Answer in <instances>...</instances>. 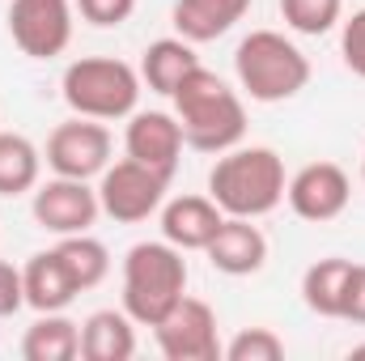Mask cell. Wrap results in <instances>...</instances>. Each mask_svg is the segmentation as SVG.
Returning a JSON list of instances; mask_svg holds the SVG:
<instances>
[{"instance_id": "cell-1", "label": "cell", "mask_w": 365, "mask_h": 361, "mask_svg": "<svg viewBox=\"0 0 365 361\" xmlns=\"http://www.w3.org/2000/svg\"><path fill=\"white\" fill-rule=\"evenodd\" d=\"M284 162L268 145H234L208 171V195L225 217H268L284 200Z\"/></svg>"}, {"instance_id": "cell-2", "label": "cell", "mask_w": 365, "mask_h": 361, "mask_svg": "<svg viewBox=\"0 0 365 361\" xmlns=\"http://www.w3.org/2000/svg\"><path fill=\"white\" fill-rule=\"evenodd\" d=\"M175 98V119L182 128V141L200 153H225L234 145H242L247 136V106L242 98L230 90L217 73H208L204 64L182 81Z\"/></svg>"}, {"instance_id": "cell-3", "label": "cell", "mask_w": 365, "mask_h": 361, "mask_svg": "<svg viewBox=\"0 0 365 361\" xmlns=\"http://www.w3.org/2000/svg\"><path fill=\"white\" fill-rule=\"evenodd\" d=\"M187 293V260L175 243H136L123 255V310L136 327H158Z\"/></svg>"}, {"instance_id": "cell-4", "label": "cell", "mask_w": 365, "mask_h": 361, "mask_svg": "<svg viewBox=\"0 0 365 361\" xmlns=\"http://www.w3.org/2000/svg\"><path fill=\"white\" fill-rule=\"evenodd\" d=\"M238 86L255 102H289L310 86V60L276 30H251L234 51Z\"/></svg>"}, {"instance_id": "cell-5", "label": "cell", "mask_w": 365, "mask_h": 361, "mask_svg": "<svg viewBox=\"0 0 365 361\" xmlns=\"http://www.w3.org/2000/svg\"><path fill=\"white\" fill-rule=\"evenodd\" d=\"M64 102L86 119H128L140 102V73L115 56H86L64 68Z\"/></svg>"}, {"instance_id": "cell-6", "label": "cell", "mask_w": 365, "mask_h": 361, "mask_svg": "<svg viewBox=\"0 0 365 361\" xmlns=\"http://www.w3.org/2000/svg\"><path fill=\"white\" fill-rule=\"evenodd\" d=\"M166 187L170 179L140 166L136 158H123L115 166L102 171V183H98V204L110 221L119 225H136V221H149L162 204H166Z\"/></svg>"}, {"instance_id": "cell-7", "label": "cell", "mask_w": 365, "mask_h": 361, "mask_svg": "<svg viewBox=\"0 0 365 361\" xmlns=\"http://www.w3.org/2000/svg\"><path fill=\"white\" fill-rule=\"evenodd\" d=\"M9 34L30 60H56L73 43V4L68 0H13Z\"/></svg>"}, {"instance_id": "cell-8", "label": "cell", "mask_w": 365, "mask_h": 361, "mask_svg": "<svg viewBox=\"0 0 365 361\" xmlns=\"http://www.w3.org/2000/svg\"><path fill=\"white\" fill-rule=\"evenodd\" d=\"M158 336V349L166 361H217L225 353L221 336H217V315L208 302L200 298H187L153 327Z\"/></svg>"}, {"instance_id": "cell-9", "label": "cell", "mask_w": 365, "mask_h": 361, "mask_svg": "<svg viewBox=\"0 0 365 361\" xmlns=\"http://www.w3.org/2000/svg\"><path fill=\"white\" fill-rule=\"evenodd\" d=\"M47 166L64 179H93L110 166V132L102 119H68L47 136Z\"/></svg>"}, {"instance_id": "cell-10", "label": "cell", "mask_w": 365, "mask_h": 361, "mask_svg": "<svg viewBox=\"0 0 365 361\" xmlns=\"http://www.w3.org/2000/svg\"><path fill=\"white\" fill-rule=\"evenodd\" d=\"M98 213H102V204H98V187H90V179H64V175H56L51 183L34 187V221L43 230H51L56 238H64V234H90Z\"/></svg>"}, {"instance_id": "cell-11", "label": "cell", "mask_w": 365, "mask_h": 361, "mask_svg": "<svg viewBox=\"0 0 365 361\" xmlns=\"http://www.w3.org/2000/svg\"><path fill=\"white\" fill-rule=\"evenodd\" d=\"M349 195H353V183L344 175V166H336V162H310V166H302L289 179V187H284L289 208L302 221H314V225L336 221L349 208Z\"/></svg>"}, {"instance_id": "cell-12", "label": "cell", "mask_w": 365, "mask_h": 361, "mask_svg": "<svg viewBox=\"0 0 365 361\" xmlns=\"http://www.w3.org/2000/svg\"><path fill=\"white\" fill-rule=\"evenodd\" d=\"M182 128L175 115L166 111H132L128 115V132H123V149L128 158H136L140 166L175 179L179 171V158H182Z\"/></svg>"}, {"instance_id": "cell-13", "label": "cell", "mask_w": 365, "mask_h": 361, "mask_svg": "<svg viewBox=\"0 0 365 361\" xmlns=\"http://www.w3.org/2000/svg\"><path fill=\"white\" fill-rule=\"evenodd\" d=\"M208 264L225 276H255L268 264V238L251 217H225L212 243L204 247Z\"/></svg>"}, {"instance_id": "cell-14", "label": "cell", "mask_w": 365, "mask_h": 361, "mask_svg": "<svg viewBox=\"0 0 365 361\" xmlns=\"http://www.w3.org/2000/svg\"><path fill=\"white\" fill-rule=\"evenodd\" d=\"M221 221L225 213L217 208L212 195H179L162 208V238L175 243L179 251H204L221 230Z\"/></svg>"}, {"instance_id": "cell-15", "label": "cell", "mask_w": 365, "mask_h": 361, "mask_svg": "<svg viewBox=\"0 0 365 361\" xmlns=\"http://www.w3.org/2000/svg\"><path fill=\"white\" fill-rule=\"evenodd\" d=\"M21 285H26V306H34L38 315H51V310L73 306V298L81 293L77 280L68 276V268H64V260H60L56 247H51V251H38V255L26 260V268H21Z\"/></svg>"}, {"instance_id": "cell-16", "label": "cell", "mask_w": 365, "mask_h": 361, "mask_svg": "<svg viewBox=\"0 0 365 361\" xmlns=\"http://www.w3.org/2000/svg\"><path fill=\"white\" fill-rule=\"evenodd\" d=\"M251 13V0H175V30L187 43H212Z\"/></svg>"}, {"instance_id": "cell-17", "label": "cell", "mask_w": 365, "mask_h": 361, "mask_svg": "<svg viewBox=\"0 0 365 361\" xmlns=\"http://www.w3.org/2000/svg\"><path fill=\"white\" fill-rule=\"evenodd\" d=\"M86 361H132L136 357V319L128 310H93L81 323Z\"/></svg>"}, {"instance_id": "cell-18", "label": "cell", "mask_w": 365, "mask_h": 361, "mask_svg": "<svg viewBox=\"0 0 365 361\" xmlns=\"http://www.w3.org/2000/svg\"><path fill=\"white\" fill-rule=\"evenodd\" d=\"M195 68H200V56H195V43L187 39H158L140 56V81L162 98H170Z\"/></svg>"}, {"instance_id": "cell-19", "label": "cell", "mask_w": 365, "mask_h": 361, "mask_svg": "<svg viewBox=\"0 0 365 361\" xmlns=\"http://www.w3.org/2000/svg\"><path fill=\"white\" fill-rule=\"evenodd\" d=\"M21 357L26 361H73V357H81V323L64 319V310L38 315V323H30L26 336H21Z\"/></svg>"}, {"instance_id": "cell-20", "label": "cell", "mask_w": 365, "mask_h": 361, "mask_svg": "<svg viewBox=\"0 0 365 361\" xmlns=\"http://www.w3.org/2000/svg\"><path fill=\"white\" fill-rule=\"evenodd\" d=\"M349 272H353V260H340V255L310 264L306 276H302V302L314 315H323V319H340V302H344Z\"/></svg>"}, {"instance_id": "cell-21", "label": "cell", "mask_w": 365, "mask_h": 361, "mask_svg": "<svg viewBox=\"0 0 365 361\" xmlns=\"http://www.w3.org/2000/svg\"><path fill=\"white\" fill-rule=\"evenodd\" d=\"M43 153L21 132H0V195H26L38 187Z\"/></svg>"}, {"instance_id": "cell-22", "label": "cell", "mask_w": 365, "mask_h": 361, "mask_svg": "<svg viewBox=\"0 0 365 361\" xmlns=\"http://www.w3.org/2000/svg\"><path fill=\"white\" fill-rule=\"evenodd\" d=\"M56 251H60L64 268H68V276L77 280L81 293H86V289H98V285L106 280V272H110L106 247H102L98 238H90V234H64V238L56 243Z\"/></svg>"}, {"instance_id": "cell-23", "label": "cell", "mask_w": 365, "mask_h": 361, "mask_svg": "<svg viewBox=\"0 0 365 361\" xmlns=\"http://www.w3.org/2000/svg\"><path fill=\"white\" fill-rule=\"evenodd\" d=\"M280 17L289 30L319 39L344 17V0H280Z\"/></svg>"}, {"instance_id": "cell-24", "label": "cell", "mask_w": 365, "mask_h": 361, "mask_svg": "<svg viewBox=\"0 0 365 361\" xmlns=\"http://www.w3.org/2000/svg\"><path fill=\"white\" fill-rule=\"evenodd\" d=\"M225 361H280L284 357V340L272 327H247L225 345Z\"/></svg>"}, {"instance_id": "cell-25", "label": "cell", "mask_w": 365, "mask_h": 361, "mask_svg": "<svg viewBox=\"0 0 365 361\" xmlns=\"http://www.w3.org/2000/svg\"><path fill=\"white\" fill-rule=\"evenodd\" d=\"M77 13L98 30H115L136 13V0H77Z\"/></svg>"}, {"instance_id": "cell-26", "label": "cell", "mask_w": 365, "mask_h": 361, "mask_svg": "<svg viewBox=\"0 0 365 361\" xmlns=\"http://www.w3.org/2000/svg\"><path fill=\"white\" fill-rule=\"evenodd\" d=\"M340 56H344V64L357 77H365V9H357L344 21V30H340Z\"/></svg>"}, {"instance_id": "cell-27", "label": "cell", "mask_w": 365, "mask_h": 361, "mask_svg": "<svg viewBox=\"0 0 365 361\" xmlns=\"http://www.w3.org/2000/svg\"><path fill=\"white\" fill-rule=\"evenodd\" d=\"M340 319L365 327V264H353L349 285H344V302H340Z\"/></svg>"}, {"instance_id": "cell-28", "label": "cell", "mask_w": 365, "mask_h": 361, "mask_svg": "<svg viewBox=\"0 0 365 361\" xmlns=\"http://www.w3.org/2000/svg\"><path fill=\"white\" fill-rule=\"evenodd\" d=\"M21 306H26V285H21V268H13V264H4V260H0V319L17 315Z\"/></svg>"}, {"instance_id": "cell-29", "label": "cell", "mask_w": 365, "mask_h": 361, "mask_svg": "<svg viewBox=\"0 0 365 361\" xmlns=\"http://www.w3.org/2000/svg\"><path fill=\"white\" fill-rule=\"evenodd\" d=\"M349 361H365V345H353L349 349Z\"/></svg>"}, {"instance_id": "cell-30", "label": "cell", "mask_w": 365, "mask_h": 361, "mask_svg": "<svg viewBox=\"0 0 365 361\" xmlns=\"http://www.w3.org/2000/svg\"><path fill=\"white\" fill-rule=\"evenodd\" d=\"M361 179H365V153H361Z\"/></svg>"}]
</instances>
